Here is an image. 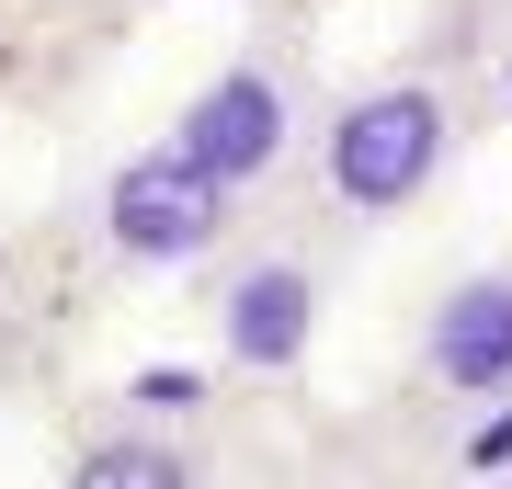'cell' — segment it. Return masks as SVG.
Masks as SVG:
<instances>
[{"mask_svg": "<svg viewBox=\"0 0 512 489\" xmlns=\"http://www.w3.org/2000/svg\"><path fill=\"white\" fill-rule=\"evenodd\" d=\"M467 126H478V91L444 57H387V69L342 80L319 103V148H308V182L296 194L342 239L410 228L421 205H444V182L467 160Z\"/></svg>", "mask_w": 512, "mask_h": 489, "instance_id": "6da1fadb", "label": "cell"}, {"mask_svg": "<svg viewBox=\"0 0 512 489\" xmlns=\"http://www.w3.org/2000/svg\"><path fill=\"white\" fill-rule=\"evenodd\" d=\"M342 262H353V239L330 228L308 194H274L217 262L194 273V285H205V342H217V364H228V376H296V364L319 353V330H330Z\"/></svg>", "mask_w": 512, "mask_h": 489, "instance_id": "7a4b0ae2", "label": "cell"}, {"mask_svg": "<svg viewBox=\"0 0 512 489\" xmlns=\"http://www.w3.org/2000/svg\"><path fill=\"white\" fill-rule=\"evenodd\" d=\"M319 69L296 35H239L217 69H205L183 103H171V148H183L194 171H217L239 205H274L308 182V148H319Z\"/></svg>", "mask_w": 512, "mask_h": 489, "instance_id": "3957f363", "label": "cell"}, {"mask_svg": "<svg viewBox=\"0 0 512 489\" xmlns=\"http://www.w3.org/2000/svg\"><path fill=\"white\" fill-rule=\"evenodd\" d=\"M251 217L262 205H239L228 182L194 171L171 137L114 148V160L92 171V194H80V239H92V262L126 273V285H148V273H205Z\"/></svg>", "mask_w": 512, "mask_h": 489, "instance_id": "277c9868", "label": "cell"}, {"mask_svg": "<svg viewBox=\"0 0 512 489\" xmlns=\"http://www.w3.org/2000/svg\"><path fill=\"white\" fill-rule=\"evenodd\" d=\"M410 399L444 421H490L512 410V251L501 262H456L433 296L410 308Z\"/></svg>", "mask_w": 512, "mask_h": 489, "instance_id": "5b68a950", "label": "cell"}, {"mask_svg": "<svg viewBox=\"0 0 512 489\" xmlns=\"http://www.w3.org/2000/svg\"><path fill=\"white\" fill-rule=\"evenodd\" d=\"M57 489H217V455L194 433H171L160 410H103L57 455Z\"/></svg>", "mask_w": 512, "mask_h": 489, "instance_id": "8992f818", "label": "cell"}, {"mask_svg": "<svg viewBox=\"0 0 512 489\" xmlns=\"http://www.w3.org/2000/svg\"><path fill=\"white\" fill-rule=\"evenodd\" d=\"M501 489H512V478H501Z\"/></svg>", "mask_w": 512, "mask_h": 489, "instance_id": "52a82bcc", "label": "cell"}]
</instances>
